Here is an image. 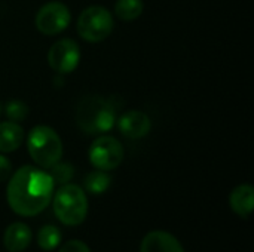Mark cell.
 Instances as JSON below:
<instances>
[{"mask_svg": "<svg viewBox=\"0 0 254 252\" xmlns=\"http://www.w3.org/2000/svg\"><path fill=\"white\" fill-rule=\"evenodd\" d=\"M12 174V165L7 157L0 154V183L6 181Z\"/></svg>", "mask_w": 254, "mask_h": 252, "instance_id": "20", "label": "cell"}, {"mask_svg": "<svg viewBox=\"0 0 254 252\" xmlns=\"http://www.w3.org/2000/svg\"><path fill=\"white\" fill-rule=\"evenodd\" d=\"M31 159L42 168L49 169L60 162L63 156V143L58 134L49 126H36L31 129L27 141Z\"/></svg>", "mask_w": 254, "mask_h": 252, "instance_id": "4", "label": "cell"}, {"mask_svg": "<svg viewBox=\"0 0 254 252\" xmlns=\"http://www.w3.org/2000/svg\"><path fill=\"white\" fill-rule=\"evenodd\" d=\"M71 15L68 7L61 1L43 4L36 15V28L45 36H55L64 31L70 24Z\"/></svg>", "mask_w": 254, "mask_h": 252, "instance_id": "7", "label": "cell"}, {"mask_svg": "<svg viewBox=\"0 0 254 252\" xmlns=\"http://www.w3.org/2000/svg\"><path fill=\"white\" fill-rule=\"evenodd\" d=\"M229 205L235 214L249 220L254 206V189L250 184H241L235 187L229 196Z\"/></svg>", "mask_w": 254, "mask_h": 252, "instance_id": "11", "label": "cell"}, {"mask_svg": "<svg viewBox=\"0 0 254 252\" xmlns=\"http://www.w3.org/2000/svg\"><path fill=\"white\" fill-rule=\"evenodd\" d=\"M54 186L48 172L34 166H22L9 180L7 203L15 214L34 217L51 203Z\"/></svg>", "mask_w": 254, "mask_h": 252, "instance_id": "1", "label": "cell"}, {"mask_svg": "<svg viewBox=\"0 0 254 252\" xmlns=\"http://www.w3.org/2000/svg\"><path fill=\"white\" fill-rule=\"evenodd\" d=\"M24 141V129L16 122L0 123V151H15Z\"/></svg>", "mask_w": 254, "mask_h": 252, "instance_id": "13", "label": "cell"}, {"mask_svg": "<svg viewBox=\"0 0 254 252\" xmlns=\"http://www.w3.org/2000/svg\"><path fill=\"white\" fill-rule=\"evenodd\" d=\"M80 59V50L74 40L61 39L55 42L48 52V64L52 70L61 74L71 73Z\"/></svg>", "mask_w": 254, "mask_h": 252, "instance_id": "8", "label": "cell"}, {"mask_svg": "<svg viewBox=\"0 0 254 252\" xmlns=\"http://www.w3.org/2000/svg\"><path fill=\"white\" fill-rule=\"evenodd\" d=\"M110 186V177L106 174V171H94L86 175L85 178V189L92 195L104 193Z\"/></svg>", "mask_w": 254, "mask_h": 252, "instance_id": "16", "label": "cell"}, {"mask_svg": "<svg viewBox=\"0 0 254 252\" xmlns=\"http://www.w3.org/2000/svg\"><path fill=\"white\" fill-rule=\"evenodd\" d=\"M51 178L54 181V184H67L71 177H73V166L70 163H60L57 162L55 165H52L51 168Z\"/></svg>", "mask_w": 254, "mask_h": 252, "instance_id": "17", "label": "cell"}, {"mask_svg": "<svg viewBox=\"0 0 254 252\" xmlns=\"http://www.w3.org/2000/svg\"><path fill=\"white\" fill-rule=\"evenodd\" d=\"M115 117L113 105L101 97H85L76 108V122L88 135L107 132L113 126Z\"/></svg>", "mask_w": 254, "mask_h": 252, "instance_id": "2", "label": "cell"}, {"mask_svg": "<svg viewBox=\"0 0 254 252\" xmlns=\"http://www.w3.org/2000/svg\"><path fill=\"white\" fill-rule=\"evenodd\" d=\"M55 217L65 226H79L88 215V199L76 184H63L54 196Z\"/></svg>", "mask_w": 254, "mask_h": 252, "instance_id": "3", "label": "cell"}, {"mask_svg": "<svg viewBox=\"0 0 254 252\" xmlns=\"http://www.w3.org/2000/svg\"><path fill=\"white\" fill-rule=\"evenodd\" d=\"M140 252H185V250L177 238L171 233L155 230L143 238Z\"/></svg>", "mask_w": 254, "mask_h": 252, "instance_id": "10", "label": "cell"}, {"mask_svg": "<svg viewBox=\"0 0 254 252\" xmlns=\"http://www.w3.org/2000/svg\"><path fill=\"white\" fill-rule=\"evenodd\" d=\"M143 0H118L115 4V13L122 21H134L143 13Z\"/></svg>", "mask_w": 254, "mask_h": 252, "instance_id": "14", "label": "cell"}, {"mask_svg": "<svg viewBox=\"0 0 254 252\" xmlns=\"http://www.w3.org/2000/svg\"><path fill=\"white\" fill-rule=\"evenodd\" d=\"M89 160L100 171L116 169L124 160V147L115 137H100L89 149Z\"/></svg>", "mask_w": 254, "mask_h": 252, "instance_id": "6", "label": "cell"}, {"mask_svg": "<svg viewBox=\"0 0 254 252\" xmlns=\"http://www.w3.org/2000/svg\"><path fill=\"white\" fill-rule=\"evenodd\" d=\"M37 244L45 251H52L61 244V232L51 224L43 226L37 235Z\"/></svg>", "mask_w": 254, "mask_h": 252, "instance_id": "15", "label": "cell"}, {"mask_svg": "<svg viewBox=\"0 0 254 252\" xmlns=\"http://www.w3.org/2000/svg\"><path fill=\"white\" fill-rule=\"evenodd\" d=\"M119 131L124 137L131 140L143 138L150 131V119L143 111L131 110L119 119Z\"/></svg>", "mask_w": 254, "mask_h": 252, "instance_id": "9", "label": "cell"}, {"mask_svg": "<svg viewBox=\"0 0 254 252\" xmlns=\"http://www.w3.org/2000/svg\"><path fill=\"white\" fill-rule=\"evenodd\" d=\"M0 114H1V105H0Z\"/></svg>", "mask_w": 254, "mask_h": 252, "instance_id": "21", "label": "cell"}, {"mask_svg": "<svg viewBox=\"0 0 254 252\" xmlns=\"http://www.w3.org/2000/svg\"><path fill=\"white\" fill-rule=\"evenodd\" d=\"M60 252H91V250L82 241H68L60 248Z\"/></svg>", "mask_w": 254, "mask_h": 252, "instance_id": "19", "label": "cell"}, {"mask_svg": "<svg viewBox=\"0 0 254 252\" xmlns=\"http://www.w3.org/2000/svg\"><path fill=\"white\" fill-rule=\"evenodd\" d=\"M30 242H31V230L24 223L10 224L3 235L4 248L9 252L24 251L30 245Z\"/></svg>", "mask_w": 254, "mask_h": 252, "instance_id": "12", "label": "cell"}, {"mask_svg": "<svg viewBox=\"0 0 254 252\" xmlns=\"http://www.w3.org/2000/svg\"><path fill=\"white\" fill-rule=\"evenodd\" d=\"M113 31L112 13L103 6L86 7L77 19V33L83 40L97 43L104 40Z\"/></svg>", "mask_w": 254, "mask_h": 252, "instance_id": "5", "label": "cell"}, {"mask_svg": "<svg viewBox=\"0 0 254 252\" xmlns=\"http://www.w3.org/2000/svg\"><path fill=\"white\" fill-rule=\"evenodd\" d=\"M6 114L10 120H15V122L24 120L28 114V107L22 101L13 100L6 105Z\"/></svg>", "mask_w": 254, "mask_h": 252, "instance_id": "18", "label": "cell"}]
</instances>
